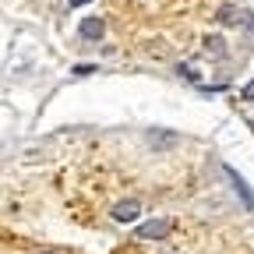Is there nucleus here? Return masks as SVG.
<instances>
[{
  "label": "nucleus",
  "instance_id": "obj_1",
  "mask_svg": "<svg viewBox=\"0 0 254 254\" xmlns=\"http://www.w3.org/2000/svg\"><path fill=\"white\" fill-rule=\"evenodd\" d=\"M166 233H170V222L166 219H148V222H141V226L134 230L138 240H163Z\"/></svg>",
  "mask_w": 254,
  "mask_h": 254
},
{
  "label": "nucleus",
  "instance_id": "obj_2",
  "mask_svg": "<svg viewBox=\"0 0 254 254\" xmlns=\"http://www.w3.org/2000/svg\"><path fill=\"white\" fill-rule=\"evenodd\" d=\"M78 36H81L85 43H99V39L106 36V21H103V18H95V14L85 18V21L78 25Z\"/></svg>",
  "mask_w": 254,
  "mask_h": 254
},
{
  "label": "nucleus",
  "instance_id": "obj_3",
  "mask_svg": "<svg viewBox=\"0 0 254 254\" xmlns=\"http://www.w3.org/2000/svg\"><path fill=\"white\" fill-rule=\"evenodd\" d=\"M138 215H141V201H134V198L113 205V219H117V222H134Z\"/></svg>",
  "mask_w": 254,
  "mask_h": 254
},
{
  "label": "nucleus",
  "instance_id": "obj_4",
  "mask_svg": "<svg viewBox=\"0 0 254 254\" xmlns=\"http://www.w3.org/2000/svg\"><path fill=\"white\" fill-rule=\"evenodd\" d=\"M226 177H230V184H233V190H237V194H240V201H244V208L251 212L254 208V194H251V187L244 184V177L233 170V166H226Z\"/></svg>",
  "mask_w": 254,
  "mask_h": 254
},
{
  "label": "nucleus",
  "instance_id": "obj_5",
  "mask_svg": "<svg viewBox=\"0 0 254 254\" xmlns=\"http://www.w3.org/2000/svg\"><path fill=\"white\" fill-rule=\"evenodd\" d=\"M219 21H222V25H240V21H244V11L233 7V4H222V7H219Z\"/></svg>",
  "mask_w": 254,
  "mask_h": 254
},
{
  "label": "nucleus",
  "instance_id": "obj_6",
  "mask_svg": "<svg viewBox=\"0 0 254 254\" xmlns=\"http://www.w3.org/2000/svg\"><path fill=\"white\" fill-rule=\"evenodd\" d=\"M205 43H208V53H215V57H222V53H226V46H222V39H219V36H208Z\"/></svg>",
  "mask_w": 254,
  "mask_h": 254
},
{
  "label": "nucleus",
  "instance_id": "obj_7",
  "mask_svg": "<svg viewBox=\"0 0 254 254\" xmlns=\"http://www.w3.org/2000/svg\"><path fill=\"white\" fill-rule=\"evenodd\" d=\"M177 71H180V78H187V81H198V71H194V67H187V64H180Z\"/></svg>",
  "mask_w": 254,
  "mask_h": 254
},
{
  "label": "nucleus",
  "instance_id": "obj_8",
  "mask_svg": "<svg viewBox=\"0 0 254 254\" xmlns=\"http://www.w3.org/2000/svg\"><path fill=\"white\" fill-rule=\"evenodd\" d=\"M92 71H95V64H78V67H74L78 78H85V74H92Z\"/></svg>",
  "mask_w": 254,
  "mask_h": 254
},
{
  "label": "nucleus",
  "instance_id": "obj_9",
  "mask_svg": "<svg viewBox=\"0 0 254 254\" xmlns=\"http://www.w3.org/2000/svg\"><path fill=\"white\" fill-rule=\"evenodd\" d=\"M244 99H247V103H254V78L244 85Z\"/></svg>",
  "mask_w": 254,
  "mask_h": 254
},
{
  "label": "nucleus",
  "instance_id": "obj_10",
  "mask_svg": "<svg viewBox=\"0 0 254 254\" xmlns=\"http://www.w3.org/2000/svg\"><path fill=\"white\" fill-rule=\"evenodd\" d=\"M71 7H81V4H92V0H67Z\"/></svg>",
  "mask_w": 254,
  "mask_h": 254
},
{
  "label": "nucleus",
  "instance_id": "obj_11",
  "mask_svg": "<svg viewBox=\"0 0 254 254\" xmlns=\"http://www.w3.org/2000/svg\"><path fill=\"white\" fill-rule=\"evenodd\" d=\"M46 254H50V251H46Z\"/></svg>",
  "mask_w": 254,
  "mask_h": 254
}]
</instances>
